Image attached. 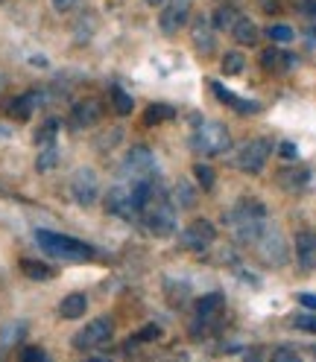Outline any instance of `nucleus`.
Segmentation results:
<instances>
[{"mask_svg": "<svg viewBox=\"0 0 316 362\" xmlns=\"http://www.w3.org/2000/svg\"><path fill=\"white\" fill-rule=\"evenodd\" d=\"M243 64H246V62H243L240 53H225L222 62H220V67H222V74H225V76H237V74L243 71Z\"/></svg>", "mask_w": 316, "mask_h": 362, "instance_id": "cd10ccee", "label": "nucleus"}, {"mask_svg": "<svg viewBox=\"0 0 316 362\" xmlns=\"http://www.w3.org/2000/svg\"><path fill=\"white\" fill-rule=\"evenodd\" d=\"M278 152H281V158H287V161H296V158H299L296 144H290V141H284V144L278 146Z\"/></svg>", "mask_w": 316, "mask_h": 362, "instance_id": "f704fd0d", "label": "nucleus"}, {"mask_svg": "<svg viewBox=\"0 0 316 362\" xmlns=\"http://www.w3.org/2000/svg\"><path fill=\"white\" fill-rule=\"evenodd\" d=\"M214 240H217V228L208 219H193L188 228L179 234V243H182V248H188V252H205L208 245H214Z\"/></svg>", "mask_w": 316, "mask_h": 362, "instance_id": "9d476101", "label": "nucleus"}, {"mask_svg": "<svg viewBox=\"0 0 316 362\" xmlns=\"http://www.w3.org/2000/svg\"><path fill=\"white\" fill-rule=\"evenodd\" d=\"M269 152H273V141H266V138H252V141H246L235 158H232V164L240 170V173H249V175H258L264 170V164L269 161Z\"/></svg>", "mask_w": 316, "mask_h": 362, "instance_id": "423d86ee", "label": "nucleus"}, {"mask_svg": "<svg viewBox=\"0 0 316 362\" xmlns=\"http://www.w3.org/2000/svg\"><path fill=\"white\" fill-rule=\"evenodd\" d=\"M211 90L217 94V100H220V103H225L229 108H235L237 115H258V111H261V103L243 100V97H237V94H235V90L222 88V85H220V82H214V79H211Z\"/></svg>", "mask_w": 316, "mask_h": 362, "instance_id": "f8f14e48", "label": "nucleus"}, {"mask_svg": "<svg viewBox=\"0 0 316 362\" xmlns=\"http://www.w3.org/2000/svg\"><path fill=\"white\" fill-rule=\"evenodd\" d=\"M120 178H129V181H155V158H152V152L147 146H135L126 155Z\"/></svg>", "mask_w": 316, "mask_h": 362, "instance_id": "6e6552de", "label": "nucleus"}, {"mask_svg": "<svg viewBox=\"0 0 316 362\" xmlns=\"http://www.w3.org/2000/svg\"><path fill=\"white\" fill-rule=\"evenodd\" d=\"M191 146L193 152L199 155H222V152H229L232 146V138H229V129H225L222 123H202L196 132H193V138H191Z\"/></svg>", "mask_w": 316, "mask_h": 362, "instance_id": "39448f33", "label": "nucleus"}, {"mask_svg": "<svg viewBox=\"0 0 316 362\" xmlns=\"http://www.w3.org/2000/svg\"><path fill=\"white\" fill-rule=\"evenodd\" d=\"M266 35H269V41H273V44H290L293 38H296L293 27H287V24H273L266 30Z\"/></svg>", "mask_w": 316, "mask_h": 362, "instance_id": "c85d7f7f", "label": "nucleus"}, {"mask_svg": "<svg viewBox=\"0 0 316 362\" xmlns=\"http://www.w3.org/2000/svg\"><path fill=\"white\" fill-rule=\"evenodd\" d=\"M222 304H225V296H222V292H211V296L199 298V304H196V315H199L202 322H211L214 315L222 310Z\"/></svg>", "mask_w": 316, "mask_h": 362, "instance_id": "f3484780", "label": "nucleus"}, {"mask_svg": "<svg viewBox=\"0 0 316 362\" xmlns=\"http://www.w3.org/2000/svg\"><path fill=\"white\" fill-rule=\"evenodd\" d=\"M144 4H149V6H162L164 0H144Z\"/></svg>", "mask_w": 316, "mask_h": 362, "instance_id": "ea45409f", "label": "nucleus"}, {"mask_svg": "<svg viewBox=\"0 0 316 362\" xmlns=\"http://www.w3.org/2000/svg\"><path fill=\"white\" fill-rule=\"evenodd\" d=\"M232 35H235L240 44H255V41H258V27L252 24L249 18H235Z\"/></svg>", "mask_w": 316, "mask_h": 362, "instance_id": "a211bd4d", "label": "nucleus"}, {"mask_svg": "<svg viewBox=\"0 0 316 362\" xmlns=\"http://www.w3.org/2000/svg\"><path fill=\"white\" fill-rule=\"evenodd\" d=\"M35 243L44 248L47 255L59 257V260H71V263H82V260H91L94 257V248L77 240V237H67V234H56V231H35Z\"/></svg>", "mask_w": 316, "mask_h": 362, "instance_id": "f03ea898", "label": "nucleus"}, {"mask_svg": "<svg viewBox=\"0 0 316 362\" xmlns=\"http://www.w3.org/2000/svg\"><path fill=\"white\" fill-rule=\"evenodd\" d=\"M141 219H144V228L152 237H170L176 231V225H179L176 205L167 196H149V202L141 211Z\"/></svg>", "mask_w": 316, "mask_h": 362, "instance_id": "20e7f679", "label": "nucleus"}, {"mask_svg": "<svg viewBox=\"0 0 316 362\" xmlns=\"http://www.w3.org/2000/svg\"><path fill=\"white\" fill-rule=\"evenodd\" d=\"M85 310H88V298L82 296V292H71V296H64L62 304H59V315H62V319H67V322H74V319H79V315H85Z\"/></svg>", "mask_w": 316, "mask_h": 362, "instance_id": "dca6fc26", "label": "nucleus"}, {"mask_svg": "<svg viewBox=\"0 0 316 362\" xmlns=\"http://www.w3.org/2000/svg\"><path fill=\"white\" fill-rule=\"evenodd\" d=\"M152 185H155V181H129V178H120L118 185L108 190V196H106V211L120 216V219L141 216L144 205L152 196Z\"/></svg>", "mask_w": 316, "mask_h": 362, "instance_id": "f257e3e1", "label": "nucleus"}, {"mask_svg": "<svg viewBox=\"0 0 316 362\" xmlns=\"http://www.w3.org/2000/svg\"><path fill=\"white\" fill-rule=\"evenodd\" d=\"M299 304L307 307V310H316V296H310V292H302V296H299Z\"/></svg>", "mask_w": 316, "mask_h": 362, "instance_id": "e433bc0d", "label": "nucleus"}, {"mask_svg": "<svg viewBox=\"0 0 316 362\" xmlns=\"http://www.w3.org/2000/svg\"><path fill=\"white\" fill-rule=\"evenodd\" d=\"M193 175H196V181L202 185V190H211L214 187V170L208 164H193Z\"/></svg>", "mask_w": 316, "mask_h": 362, "instance_id": "7c9ffc66", "label": "nucleus"}, {"mask_svg": "<svg viewBox=\"0 0 316 362\" xmlns=\"http://www.w3.org/2000/svg\"><path fill=\"white\" fill-rule=\"evenodd\" d=\"M21 356H24V362H35V359L41 362V359H47V354H44L41 348H27V351L21 354Z\"/></svg>", "mask_w": 316, "mask_h": 362, "instance_id": "c9c22d12", "label": "nucleus"}, {"mask_svg": "<svg viewBox=\"0 0 316 362\" xmlns=\"http://www.w3.org/2000/svg\"><path fill=\"white\" fill-rule=\"evenodd\" d=\"M21 272H24L30 281H50L56 275V269H50L47 263H38V260H21Z\"/></svg>", "mask_w": 316, "mask_h": 362, "instance_id": "6ab92c4d", "label": "nucleus"}, {"mask_svg": "<svg viewBox=\"0 0 316 362\" xmlns=\"http://www.w3.org/2000/svg\"><path fill=\"white\" fill-rule=\"evenodd\" d=\"M155 339H162V327L158 325H147L135 333V342H155Z\"/></svg>", "mask_w": 316, "mask_h": 362, "instance_id": "473e14b6", "label": "nucleus"}, {"mask_svg": "<svg viewBox=\"0 0 316 362\" xmlns=\"http://www.w3.org/2000/svg\"><path fill=\"white\" fill-rule=\"evenodd\" d=\"M103 117V105L97 100H85V103H77L74 111H71V126L74 129H88L94 126L97 120Z\"/></svg>", "mask_w": 316, "mask_h": 362, "instance_id": "ddd939ff", "label": "nucleus"}, {"mask_svg": "<svg viewBox=\"0 0 316 362\" xmlns=\"http://www.w3.org/2000/svg\"><path fill=\"white\" fill-rule=\"evenodd\" d=\"M261 64L266 67V71H284V67L293 64V56H284V53H278L276 47H269V50L261 53Z\"/></svg>", "mask_w": 316, "mask_h": 362, "instance_id": "412c9836", "label": "nucleus"}, {"mask_svg": "<svg viewBox=\"0 0 316 362\" xmlns=\"http://www.w3.org/2000/svg\"><path fill=\"white\" fill-rule=\"evenodd\" d=\"M293 327H296V330H305V333H316V315H313V313H299V315H293Z\"/></svg>", "mask_w": 316, "mask_h": 362, "instance_id": "2f4dec72", "label": "nucleus"}, {"mask_svg": "<svg viewBox=\"0 0 316 362\" xmlns=\"http://www.w3.org/2000/svg\"><path fill=\"white\" fill-rule=\"evenodd\" d=\"M173 205L179 211H191L196 205V190L188 185V181H179L176 185V199H173Z\"/></svg>", "mask_w": 316, "mask_h": 362, "instance_id": "4be33fe9", "label": "nucleus"}, {"mask_svg": "<svg viewBox=\"0 0 316 362\" xmlns=\"http://www.w3.org/2000/svg\"><path fill=\"white\" fill-rule=\"evenodd\" d=\"M24 333H27V325H24V322H9L4 330H0V348L18 345L21 339H24Z\"/></svg>", "mask_w": 316, "mask_h": 362, "instance_id": "aec40b11", "label": "nucleus"}, {"mask_svg": "<svg viewBox=\"0 0 316 362\" xmlns=\"http://www.w3.org/2000/svg\"><path fill=\"white\" fill-rule=\"evenodd\" d=\"M310 35H313V38H310V41H313V44H316V30H310Z\"/></svg>", "mask_w": 316, "mask_h": 362, "instance_id": "a19ab883", "label": "nucleus"}, {"mask_svg": "<svg viewBox=\"0 0 316 362\" xmlns=\"http://www.w3.org/2000/svg\"><path fill=\"white\" fill-rule=\"evenodd\" d=\"M38 103H41L38 90H27V94H21V97H15V100L9 103V117H15V120H30V115L38 108Z\"/></svg>", "mask_w": 316, "mask_h": 362, "instance_id": "2eb2a0df", "label": "nucleus"}, {"mask_svg": "<svg viewBox=\"0 0 316 362\" xmlns=\"http://www.w3.org/2000/svg\"><path fill=\"white\" fill-rule=\"evenodd\" d=\"M302 9L310 12V15H316V0H302Z\"/></svg>", "mask_w": 316, "mask_h": 362, "instance_id": "58836bf2", "label": "nucleus"}, {"mask_svg": "<svg viewBox=\"0 0 316 362\" xmlns=\"http://www.w3.org/2000/svg\"><path fill=\"white\" fill-rule=\"evenodd\" d=\"M191 6H193V0H170V4L164 6V12L158 15V27H162V33L176 35L179 30H182L188 24V18H191Z\"/></svg>", "mask_w": 316, "mask_h": 362, "instance_id": "9b49d317", "label": "nucleus"}, {"mask_svg": "<svg viewBox=\"0 0 316 362\" xmlns=\"http://www.w3.org/2000/svg\"><path fill=\"white\" fill-rule=\"evenodd\" d=\"M111 336H115V322H111L108 315H100V319L88 322V325L74 336L71 345H74L77 351H94V348L106 345Z\"/></svg>", "mask_w": 316, "mask_h": 362, "instance_id": "0eeeda50", "label": "nucleus"}, {"mask_svg": "<svg viewBox=\"0 0 316 362\" xmlns=\"http://www.w3.org/2000/svg\"><path fill=\"white\" fill-rule=\"evenodd\" d=\"M56 132H59V120L56 117H50V120H44V126H41V132L35 134V144H53L56 141Z\"/></svg>", "mask_w": 316, "mask_h": 362, "instance_id": "c756f323", "label": "nucleus"}, {"mask_svg": "<svg viewBox=\"0 0 316 362\" xmlns=\"http://www.w3.org/2000/svg\"><path fill=\"white\" fill-rule=\"evenodd\" d=\"M281 185L287 187V190H302L307 181H310V173L307 170H296V173H281Z\"/></svg>", "mask_w": 316, "mask_h": 362, "instance_id": "a878e982", "label": "nucleus"}, {"mask_svg": "<svg viewBox=\"0 0 316 362\" xmlns=\"http://www.w3.org/2000/svg\"><path fill=\"white\" fill-rule=\"evenodd\" d=\"M296 260H299L302 272L316 269V234L313 231H299L296 234Z\"/></svg>", "mask_w": 316, "mask_h": 362, "instance_id": "4468645a", "label": "nucleus"}, {"mask_svg": "<svg viewBox=\"0 0 316 362\" xmlns=\"http://www.w3.org/2000/svg\"><path fill=\"white\" fill-rule=\"evenodd\" d=\"M50 4H53V9H56V12H67V9H71V6L77 4V0H50Z\"/></svg>", "mask_w": 316, "mask_h": 362, "instance_id": "4c0bfd02", "label": "nucleus"}, {"mask_svg": "<svg viewBox=\"0 0 316 362\" xmlns=\"http://www.w3.org/2000/svg\"><path fill=\"white\" fill-rule=\"evenodd\" d=\"M71 196H74L77 205H82V208H91L97 202L100 181H97V173L91 167H79L74 173V178H71Z\"/></svg>", "mask_w": 316, "mask_h": 362, "instance_id": "1a4fd4ad", "label": "nucleus"}, {"mask_svg": "<svg viewBox=\"0 0 316 362\" xmlns=\"http://www.w3.org/2000/svg\"><path fill=\"white\" fill-rule=\"evenodd\" d=\"M232 24H235V9H217L214 27H217V30H225V27H232Z\"/></svg>", "mask_w": 316, "mask_h": 362, "instance_id": "72a5a7b5", "label": "nucleus"}, {"mask_svg": "<svg viewBox=\"0 0 316 362\" xmlns=\"http://www.w3.org/2000/svg\"><path fill=\"white\" fill-rule=\"evenodd\" d=\"M193 44L202 50V53H211L214 50V38H211V27L205 24V21H199L196 30H193Z\"/></svg>", "mask_w": 316, "mask_h": 362, "instance_id": "393cba45", "label": "nucleus"}, {"mask_svg": "<svg viewBox=\"0 0 316 362\" xmlns=\"http://www.w3.org/2000/svg\"><path fill=\"white\" fill-rule=\"evenodd\" d=\"M111 103H115V111H118V115H132V97L126 94V90L123 88H111Z\"/></svg>", "mask_w": 316, "mask_h": 362, "instance_id": "bb28decb", "label": "nucleus"}, {"mask_svg": "<svg viewBox=\"0 0 316 362\" xmlns=\"http://www.w3.org/2000/svg\"><path fill=\"white\" fill-rule=\"evenodd\" d=\"M56 164H59V149H56V144H44V149L38 152V161H35L38 173H50Z\"/></svg>", "mask_w": 316, "mask_h": 362, "instance_id": "b1692460", "label": "nucleus"}, {"mask_svg": "<svg viewBox=\"0 0 316 362\" xmlns=\"http://www.w3.org/2000/svg\"><path fill=\"white\" fill-rule=\"evenodd\" d=\"M229 225L240 234V240H246V243H258V237L266 231V208L261 205V202H255V199H246V202H240V205L229 214Z\"/></svg>", "mask_w": 316, "mask_h": 362, "instance_id": "7ed1b4c3", "label": "nucleus"}, {"mask_svg": "<svg viewBox=\"0 0 316 362\" xmlns=\"http://www.w3.org/2000/svg\"><path fill=\"white\" fill-rule=\"evenodd\" d=\"M176 117V108L173 105H164V103H155L147 108V115H144V123L152 126V123H164V120H173Z\"/></svg>", "mask_w": 316, "mask_h": 362, "instance_id": "5701e85b", "label": "nucleus"}]
</instances>
